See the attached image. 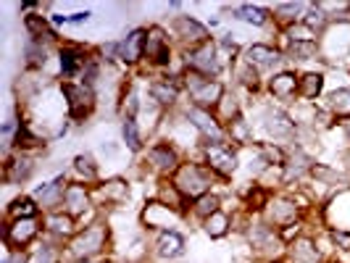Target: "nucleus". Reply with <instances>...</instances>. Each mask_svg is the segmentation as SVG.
Returning <instances> with one entry per match:
<instances>
[{"label": "nucleus", "instance_id": "1", "mask_svg": "<svg viewBox=\"0 0 350 263\" xmlns=\"http://www.w3.org/2000/svg\"><path fill=\"white\" fill-rule=\"evenodd\" d=\"M182 79H185L182 85L190 92L195 108L216 111V105L221 103V98L227 95V87H224L219 79H208V77H203V74H198V71H193V69H185Z\"/></svg>", "mask_w": 350, "mask_h": 263}, {"label": "nucleus", "instance_id": "2", "mask_svg": "<svg viewBox=\"0 0 350 263\" xmlns=\"http://www.w3.org/2000/svg\"><path fill=\"white\" fill-rule=\"evenodd\" d=\"M211 182H213V171L208 166H200V163H182L174 171V187L182 197L198 200V197L208 195Z\"/></svg>", "mask_w": 350, "mask_h": 263}, {"label": "nucleus", "instance_id": "3", "mask_svg": "<svg viewBox=\"0 0 350 263\" xmlns=\"http://www.w3.org/2000/svg\"><path fill=\"white\" fill-rule=\"evenodd\" d=\"M61 95L66 98L69 119L77 124L88 122L95 111V89L82 82H61Z\"/></svg>", "mask_w": 350, "mask_h": 263}, {"label": "nucleus", "instance_id": "4", "mask_svg": "<svg viewBox=\"0 0 350 263\" xmlns=\"http://www.w3.org/2000/svg\"><path fill=\"white\" fill-rule=\"evenodd\" d=\"M105 240H108V229H105V224H90L85 232H79V234L71 240L69 250L77 261H79V258L90 261L92 255H98V253L105 247Z\"/></svg>", "mask_w": 350, "mask_h": 263}, {"label": "nucleus", "instance_id": "5", "mask_svg": "<svg viewBox=\"0 0 350 263\" xmlns=\"http://www.w3.org/2000/svg\"><path fill=\"white\" fill-rule=\"evenodd\" d=\"M203 156H206V166L213 174L219 176H232L237 171V153L234 148L224 142H206L203 145Z\"/></svg>", "mask_w": 350, "mask_h": 263}, {"label": "nucleus", "instance_id": "6", "mask_svg": "<svg viewBox=\"0 0 350 263\" xmlns=\"http://www.w3.org/2000/svg\"><path fill=\"white\" fill-rule=\"evenodd\" d=\"M185 64H187V69L198 71V74H203L208 79H216L219 71H221V58H219V51H216V45L211 40L185 53Z\"/></svg>", "mask_w": 350, "mask_h": 263}, {"label": "nucleus", "instance_id": "7", "mask_svg": "<svg viewBox=\"0 0 350 263\" xmlns=\"http://www.w3.org/2000/svg\"><path fill=\"white\" fill-rule=\"evenodd\" d=\"M185 116H187V122L193 124L195 129L200 132V137H206V142H224L227 140V132H224V126H221V122L216 119V113H213V111H206V108H195V105H190V108L185 111Z\"/></svg>", "mask_w": 350, "mask_h": 263}, {"label": "nucleus", "instance_id": "8", "mask_svg": "<svg viewBox=\"0 0 350 263\" xmlns=\"http://www.w3.org/2000/svg\"><path fill=\"white\" fill-rule=\"evenodd\" d=\"M145 58L150 66L156 69H163L172 64V48H169V37H166V29L163 27H148V40H145Z\"/></svg>", "mask_w": 350, "mask_h": 263}, {"label": "nucleus", "instance_id": "9", "mask_svg": "<svg viewBox=\"0 0 350 263\" xmlns=\"http://www.w3.org/2000/svg\"><path fill=\"white\" fill-rule=\"evenodd\" d=\"M172 29H174V35L179 37L182 45H190V51L198 48V45H203V42H208V27L200 24V21L193 16H185V14H182V16H174Z\"/></svg>", "mask_w": 350, "mask_h": 263}, {"label": "nucleus", "instance_id": "10", "mask_svg": "<svg viewBox=\"0 0 350 263\" xmlns=\"http://www.w3.org/2000/svg\"><path fill=\"white\" fill-rule=\"evenodd\" d=\"M40 234V221L37 216L32 219H16L14 224L3 227V240L8 247H27Z\"/></svg>", "mask_w": 350, "mask_h": 263}, {"label": "nucleus", "instance_id": "11", "mask_svg": "<svg viewBox=\"0 0 350 263\" xmlns=\"http://www.w3.org/2000/svg\"><path fill=\"white\" fill-rule=\"evenodd\" d=\"M145 40H148V29L145 27H137L124 40H119V61L126 64V66L140 64L142 58H145Z\"/></svg>", "mask_w": 350, "mask_h": 263}, {"label": "nucleus", "instance_id": "12", "mask_svg": "<svg viewBox=\"0 0 350 263\" xmlns=\"http://www.w3.org/2000/svg\"><path fill=\"white\" fill-rule=\"evenodd\" d=\"M58 61H61V74L64 77H82V71L88 69L92 58L82 45H61L58 48Z\"/></svg>", "mask_w": 350, "mask_h": 263}, {"label": "nucleus", "instance_id": "13", "mask_svg": "<svg viewBox=\"0 0 350 263\" xmlns=\"http://www.w3.org/2000/svg\"><path fill=\"white\" fill-rule=\"evenodd\" d=\"M32 174H35V161L27 156V153L5 158V163H3V179H5V184H24Z\"/></svg>", "mask_w": 350, "mask_h": 263}, {"label": "nucleus", "instance_id": "14", "mask_svg": "<svg viewBox=\"0 0 350 263\" xmlns=\"http://www.w3.org/2000/svg\"><path fill=\"white\" fill-rule=\"evenodd\" d=\"M263 126H266V132H269L274 140H290V137L295 135V122H293V116H287L280 108H269V111L263 113Z\"/></svg>", "mask_w": 350, "mask_h": 263}, {"label": "nucleus", "instance_id": "15", "mask_svg": "<svg viewBox=\"0 0 350 263\" xmlns=\"http://www.w3.org/2000/svg\"><path fill=\"white\" fill-rule=\"evenodd\" d=\"M282 55H284V53L277 51L274 45H263V42H256V45H250V48L245 51V61L256 71H269V69H274V66L280 64Z\"/></svg>", "mask_w": 350, "mask_h": 263}, {"label": "nucleus", "instance_id": "16", "mask_svg": "<svg viewBox=\"0 0 350 263\" xmlns=\"http://www.w3.org/2000/svg\"><path fill=\"white\" fill-rule=\"evenodd\" d=\"M298 87H300V77L293 74V71H280V74H274L269 79V92L277 100H282V103H293L295 95H298Z\"/></svg>", "mask_w": 350, "mask_h": 263}, {"label": "nucleus", "instance_id": "17", "mask_svg": "<svg viewBox=\"0 0 350 263\" xmlns=\"http://www.w3.org/2000/svg\"><path fill=\"white\" fill-rule=\"evenodd\" d=\"M148 158H150V166L161 171V174H172L176 171L182 163H179V153L174 150V145L169 142H156L150 150H148Z\"/></svg>", "mask_w": 350, "mask_h": 263}, {"label": "nucleus", "instance_id": "18", "mask_svg": "<svg viewBox=\"0 0 350 263\" xmlns=\"http://www.w3.org/2000/svg\"><path fill=\"white\" fill-rule=\"evenodd\" d=\"M66 187H69V184H66V176L61 174V176H55L53 182H48V184H40L32 197L37 200L40 208H55L58 203H64Z\"/></svg>", "mask_w": 350, "mask_h": 263}, {"label": "nucleus", "instance_id": "19", "mask_svg": "<svg viewBox=\"0 0 350 263\" xmlns=\"http://www.w3.org/2000/svg\"><path fill=\"white\" fill-rule=\"evenodd\" d=\"M156 253L158 258H166V261L185 255V237L176 229H163L156 240Z\"/></svg>", "mask_w": 350, "mask_h": 263}, {"label": "nucleus", "instance_id": "20", "mask_svg": "<svg viewBox=\"0 0 350 263\" xmlns=\"http://www.w3.org/2000/svg\"><path fill=\"white\" fill-rule=\"evenodd\" d=\"M179 85H176L174 79H156V82H150L148 85V95H150V100L161 108H172V105L179 100Z\"/></svg>", "mask_w": 350, "mask_h": 263}, {"label": "nucleus", "instance_id": "21", "mask_svg": "<svg viewBox=\"0 0 350 263\" xmlns=\"http://www.w3.org/2000/svg\"><path fill=\"white\" fill-rule=\"evenodd\" d=\"M314 171V158L308 156L303 148H295L293 156L287 158V163L282 166V182H293V179H300L303 174Z\"/></svg>", "mask_w": 350, "mask_h": 263}, {"label": "nucleus", "instance_id": "22", "mask_svg": "<svg viewBox=\"0 0 350 263\" xmlns=\"http://www.w3.org/2000/svg\"><path fill=\"white\" fill-rule=\"evenodd\" d=\"M90 208V190L85 184H69L66 195H64V210L69 213L71 219L85 216V210Z\"/></svg>", "mask_w": 350, "mask_h": 263}, {"label": "nucleus", "instance_id": "23", "mask_svg": "<svg viewBox=\"0 0 350 263\" xmlns=\"http://www.w3.org/2000/svg\"><path fill=\"white\" fill-rule=\"evenodd\" d=\"M24 27H27L29 40H37V42H51V40H55L53 24L45 16H40V14H27L24 16Z\"/></svg>", "mask_w": 350, "mask_h": 263}, {"label": "nucleus", "instance_id": "24", "mask_svg": "<svg viewBox=\"0 0 350 263\" xmlns=\"http://www.w3.org/2000/svg\"><path fill=\"white\" fill-rule=\"evenodd\" d=\"M298 216V206L290 197H277L269 203V219L271 224H293Z\"/></svg>", "mask_w": 350, "mask_h": 263}, {"label": "nucleus", "instance_id": "25", "mask_svg": "<svg viewBox=\"0 0 350 263\" xmlns=\"http://www.w3.org/2000/svg\"><path fill=\"white\" fill-rule=\"evenodd\" d=\"M232 16L240 18V21H245L250 27H266L269 24V18L271 16V11H266L261 5H253V3H243V5H237V8H232Z\"/></svg>", "mask_w": 350, "mask_h": 263}, {"label": "nucleus", "instance_id": "26", "mask_svg": "<svg viewBox=\"0 0 350 263\" xmlns=\"http://www.w3.org/2000/svg\"><path fill=\"white\" fill-rule=\"evenodd\" d=\"M98 193H100V197H103L105 203L122 206L124 200L129 197V184H126L124 179H119V176H113V179H108V182H103V184L98 187Z\"/></svg>", "mask_w": 350, "mask_h": 263}, {"label": "nucleus", "instance_id": "27", "mask_svg": "<svg viewBox=\"0 0 350 263\" xmlns=\"http://www.w3.org/2000/svg\"><path fill=\"white\" fill-rule=\"evenodd\" d=\"M327 24H329V14H327V8H324L321 3H311V5H308V11H306V16H303V27L316 37L327 29Z\"/></svg>", "mask_w": 350, "mask_h": 263}, {"label": "nucleus", "instance_id": "28", "mask_svg": "<svg viewBox=\"0 0 350 263\" xmlns=\"http://www.w3.org/2000/svg\"><path fill=\"white\" fill-rule=\"evenodd\" d=\"M316 53H319L316 40H290L284 48V55L290 61H311V58H316Z\"/></svg>", "mask_w": 350, "mask_h": 263}, {"label": "nucleus", "instance_id": "29", "mask_svg": "<svg viewBox=\"0 0 350 263\" xmlns=\"http://www.w3.org/2000/svg\"><path fill=\"white\" fill-rule=\"evenodd\" d=\"M48 232L55 234L58 240H74L77 237V227H74V219H71L69 213H53L51 219H48Z\"/></svg>", "mask_w": 350, "mask_h": 263}, {"label": "nucleus", "instance_id": "30", "mask_svg": "<svg viewBox=\"0 0 350 263\" xmlns=\"http://www.w3.org/2000/svg\"><path fill=\"white\" fill-rule=\"evenodd\" d=\"M321 89H324V74H316V71H308V74H303L300 77V87H298V95L303 100H316L319 95H321Z\"/></svg>", "mask_w": 350, "mask_h": 263}, {"label": "nucleus", "instance_id": "31", "mask_svg": "<svg viewBox=\"0 0 350 263\" xmlns=\"http://www.w3.org/2000/svg\"><path fill=\"white\" fill-rule=\"evenodd\" d=\"M45 64H48V45L37 42V40H29L24 45V66L27 69H42Z\"/></svg>", "mask_w": 350, "mask_h": 263}, {"label": "nucleus", "instance_id": "32", "mask_svg": "<svg viewBox=\"0 0 350 263\" xmlns=\"http://www.w3.org/2000/svg\"><path fill=\"white\" fill-rule=\"evenodd\" d=\"M306 11H308L306 3H280V5H274V18L287 27H295V21L306 16Z\"/></svg>", "mask_w": 350, "mask_h": 263}, {"label": "nucleus", "instance_id": "33", "mask_svg": "<svg viewBox=\"0 0 350 263\" xmlns=\"http://www.w3.org/2000/svg\"><path fill=\"white\" fill-rule=\"evenodd\" d=\"M40 142L45 145V140H40L35 132L29 129V124L18 122L16 124V135H14V145H16L21 153H27V150H37L40 148Z\"/></svg>", "mask_w": 350, "mask_h": 263}, {"label": "nucleus", "instance_id": "34", "mask_svg": "<svg viewBox=\"0 0 350 263\" xmlns=\"http://www.w3.org/2000/svg\"><path fill=\"white\" fill-rule=\"evenodd\" d=\"M329 111L340 122L350 119V87H340L329 95Z\"/></svg>", "mask_w": 350, "mask_h": 263}, {"label": "nucleus", "instance_id": "35", "mask_svg": "<svg viewBox=\"0 0 350 263\" xmlns=\"http://www.w3.org/2000/svg\"><path fill=\"white\" fill-rule=\"evenodd\" d=\"M122 137H124V145H126L132 153H140L142 150V135L135 119H129V116L122 119Z\"/></svg>", "mask_w": 350, "mask_h": 263}, {"label": "nucleus", "instance_id": "36", "mask_svg": "<svg viewBox=\"0 0 350 263\" xmlns=\"http://www.w3.org/2000/svg\"><path fill=\"white\" fill-rule=\"evenodd\" d=\"M37 210H40V206H37L35 197L21 195V197H16L8 206V216H14V219H32V216H37Z\"/></svg>", "mask_w": 350, "mask_h": 263}, {"label": "nucleus", "instance_id": "37", "mask_svg": "<svg viewBox=\"0 0 350 263\" xmlns=\"http://www.w3.org/2000/svg\"><path fill=\"white\" fill-rule=\"evenodd\" d=\"M293 263H319V250L308 237L293 243Z\"/></svg>", "mask_w": 350, "mask_h": 263}, {"label": "nucleus", "instance_id": "38", "mask_svg": "<svg viewBox=\"0 0 350 263\" xmlns=\"http://www.w3.org/2000/svg\"><path fill=\"white\" fill-rule=\"evenodd\" d=\"M216 119L221 122V126H227L229 122H234V119H240V105H237V100H234V95H224L221 98V103L216 105Z\"/></svg>", "mask_w": 350, "mask_h": 263}, {"label": "nucleus", "instance_id": "39", "mask_svg": "<svg viewBox=\"0 0 350 263\" xmlns=\"http://www.w3.org/2000/svg\"><path fill=\"white\" fill-rule=\"evenodd\" d=\"M74 171L82 176L85 182H95L98 179V163L90 153H79L74 158Z\"/></svg>", "mask_w": 350, "mask_h": 263}, {"label": "nucleus", "instance_id": "40", "mask_svg": "<svg viewBox=\"0 0 350 263\" xmlns=\"http://www.w3.org/2000/svg\"><path fill=\"white\" fill-rule=\"evenodd\" d=\"M219 206H221V197L208 193V195H203V197L195 200L193 210H195V216H200V219L206 221V219H211L213 213H219Z\"/></svg>", "mask_w": 350, "mask_h": 263}, {"label": "nucleus", "instance_id": "41", "mask_svg": "<svg viewBox=\"0 0 350 263\" xmlns=\"http://www.w3.org/2000/svg\"><path fill=\"white\" fill-rule=\"evenodd\" d=\"M203 224H206V234L213 237V240H219V237H224L229 232V216L219 210V213H213L211 219H206Z\"/></svg>", "mask_w": 350, "mask_h": 263}, {"label": "nucleus", "instance_id": "42", "mask_svg": "<svg viewBox=\"0 0 350 263\" xmlns=\"http://www.w3.org/2000/svg\"><path fill=\"white\" fill-rule=\"evenodd\" d=\"M224 132L232 137V142H240V145H247V142H250V126H247V122L243 116L234 119V122H229L227 126H224Z\"/></svg>", "mask_w": 350, "mask_h": 263}, {"label": "nucleus", "instance_id": "43", "mask_svg": "<svg viewBox=\"0 0 350 263\" xmlns=\"http://www.w3.org/2000/svg\"><path fill=\"white\" fill-rule=\"evenodd\" d=\"M237 79L245 85V87H250V89H256L258 87V71L253 69L247 61H243L240 66H237Z\"/></svg>", "mask_w": 350, "mask_h": 263}, {"label": "nucleus", "instance_id": "44", "mask_svg": "<svg viewBox=\"0 0 350 263\" xmlns=\"http://www.w3.org/2000/svg\"><path fill=\"white\" fill-rule=\"evenodd\" d=\"M29 263H58V253H55L51 245H42L32 253Z\"/></svg>", "mask_w": 350, "mask_h": 263}, {"label": "nucleus", "instance_id": "45", "mask_svg": "<svg viewBox=\"0 0 350 263\" xmlns=\"http://www.w3.org/2000/svg\"><path fill=\"white\" fill-rule=\"evenodd\" d=\"M332 243L337 247H342V250H348L350 253V232H342V229H332Z\"/></svg>", "mask_w": 350, "mask_h": 263}, {"label": "nucleus", "instance_id": "46", "mask_svg": "<svg viewBox=\"0 0 350 263\" xmlns=\"http://www.w3.org/2000/svg\"><path fill=\"white\" fill-rule=\"evenodd\" d=\"M90 16H92L90 11H77V14H71L69 16V24H88Z\"/></svg>", "mask_w": 350, "mask_h": 263}, {"label": "nucleus", "instance_id": "47", "mask_svg": "<svg viewBox=\"0 0 350 263\" xmlns=\"http://www.w3.org/2000/svg\"><path fill=\"white\" fill-rule=\"evenodd\" d=\"M55 27H61V24H69V16H64V14H53V18H51Z\"/></svg>", "mask_w": 350, "mask_h": 263}, {"label": "nucleus", "instance_id": "48", "mask_svg": "<svg viewBox=\"0 0 350 263\" xmlns=\"http://www.w3.org/2000/svg\"><path fill=\"white\" fill-rule=\"evenodd\" d=\"M342 124V132H345V137H348V142H350V119H345V122H340Z\"/></svg>", "mask_w": 350, "mask_h": 263}, {"label": "nucleus", "instance_id": "49", "mask_svg": "<svg viewBox=\"0 0 350 263\" xmlns=\"http://www.w3.org/2000/svg\"><path fill=\"white\" fill-rule=\"evenodd\" d=\"M77 263H90V261H85V258H79V261H77Z\"/></svg>", "mask_w": 350, "mask_h": 263}, {"label": "nucleus", "instance_id": "50", "mask_svg": "<svg viewBox=\"0 0 350 263\" xmlns=\"http://www.w3.org/2000/svg\"><path fill=\"white\" fill-rule=\"evenodd\" d=\"M348 8H350V3H348Z\"/></svg>", "mask_w": 350, "mask_h": 263}]
</instances>
